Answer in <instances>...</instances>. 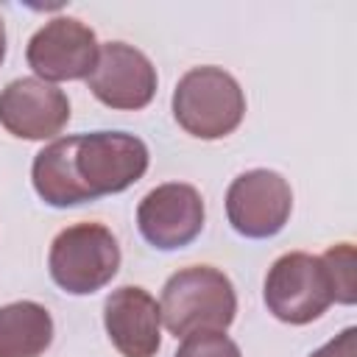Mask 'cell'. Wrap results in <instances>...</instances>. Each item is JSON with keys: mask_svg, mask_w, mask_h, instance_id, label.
<instances>
[{"mask_svg": "<svg viewBox=\"0 0 357 357\" xmlns=\"http://www.w3.org/2000/svg\"><path fill=\"white\" fill-rule=\"evenodd\" d=\"M98 50V39L89 25L75 17H53L28 39L25 59L39 81L56 84L89 78Z\"/></svg>", "mask_w": 357, "mask_h": 357, "instance_id": "cell-7", "label": "cell"}, {"mask_svg": "<svg viewBox=\"0 0 357 357\" xmlns=\"http://www.w3.org/2000/svg\"><path fill=\"white\" fill-rule=\"evenodd\" d=\"M293 209V190L276 170L240 173L226 190V218L240 237L268 240L279 234Z\"/></svg>", "mask_w": 357, "mask_h": 357, "instance_id": "cell-6", "label": "cell"}, {"mask_svg": "<svg viewBox=\"0 0 357 357\" xmlns=\"http://www.w3.org/2000/svg\"><path fill=\"white\" fill-rule=\"evenodd\" d=\"M53 343V318L36 301L0 307V357H42Z\"/></svg>", "mask_w": 357, "mask_h": 357, "instance_id": "cell-12", "label": "cell"}, {"mask_svg": "<svg viewBox=\"0 0 357 357\" xmlns=\"http://www.w3.org/2000/svg\"><path fill=\"white\" fill-rule=\"evenodd\" d=\"M243 114L245 95L223 67H192L173 89V117L190 137L223 139L243 123Z\"/></svg>", "mask_w": 357, "mask_h": 357, "instance_id": "cell-3", "label": "cell"}, {"mask_svg": "<svg viewBox=\"0 0 357 357\" xmlns=\"http://www.w3.org/2000/svg\"><path fill=\"white\" fill-rule=\"evenodd\" d=\"M103 326L123 357H153L162 346V312L156 298L134 284H123L103 301Z\"/></svg>", "mask_w": 357, "mask_h": 357, "instance_id": "cell-11", "label": "cell"}, {"mask_svg": "<svg viewBox=\"0 0 357 357\" xmlns=\"http://www.w3.org/2000/svg\"><path fill=\"white\" fill-rule=\"evenodd\" d=\"M3 59H6V25L0 20V64H3Z\"/></svg>", "mask_w": 357, "mask_h": 357, "instance_id": "cell-16", "label": "cell"}, {"mask_svg": "<svg viewBox=\"0 0 357 357\" xmlns=\"http://www.w3.org/2000/svg\"><path fill=\"white\" fill-rule=\"evenodd\" d=\"M120 268V245L103 223H73L61 229L47 254L50 279L70 296H92Z\"/></svg>", "mask_w": 357, "mask_h": 357, "instance_id": "cell-4", "label": "cell"}, {"mask_svg": "<svg viewBox=\"0 0 357 357\" xmlns=\"http://www.w3.org/2000/svg\"><path fill=\"white\" fill-rule=\"evenodd\" d=\"M162 324L173 337L195 332H226L237 312L231 279L212 265H190L176 271L159 301Z\"/></svg>", "mask_w": 357, "mask_h": 357, "instance_id": "cell-2", "label": "cell"}, {"mask_svg": "<svg viewBox=\"0 0 357 357\" xmlns=\"http://www.w3.org/2000/svg\"><path fill=\"white\" fill-rule=\"evenodd\" d=\"M173 357H243L240 346L223 332H195L187 335Z\"/></svg>", "mask_w": 357, "mask_h": 357, "instance_id": "cell-14", "label": "cell"}, {"mask_svg": "<svg viewBox=\"0 0 357 357\" xmlns=\"http://www.w3.org/2000/svg\"><path fill=\"white\" fill-rule=\"evenodd\" d=\"M86 84L103 106L137 112L145 109L156 95V67L142 50L126 42H106L98 50V61Z\"/></svg>", "mask_w": 357, "mask_h": 357, "instance_id": "cell-9", "label": "cell"}, {"mask_svg": "<svg viewBox=\"0 0 357 357\" xmlns=\"http://www.w3.org/2000/svg\"><path fill=\"white\" fill-rule=\"evenodd\" d=\"M148 145L126 131L73 134L33 156L31 181L47 206H78L137 184L148 170Z\"/></svg>", "mask_w": 357, "mask_h": 357, "instance_id": "cell-1", "label": "cell"}, {"mask_svg": "<svg viewBox=\"0 0 357 357\" xmlns=\"http://www.w3.org/2000/svg\"><path fill=\"white\" fill-rule=\"evenodd\" d=\"M268 312L290 326H304L321 318L335 304V284L321 257L307 251L282 254L265 276Z\"/></svg>", "mask_w": 357, "mask_h": 357, "instance_id": "cell-5", "label": "cell"}, {"mask_svg": "<svg viewBox=\"0 0 357 357\" xmlns=\"http://www.w3.org/2000/svg\"><path fill=\"white\" fill-rule=\"evenodd\" d=\"M70 120L67 95L39 78H17L0 89V126L20 139H50Z\"/></svg>", "mask_w": 357, "mask_h": 357, "instance_id": "cell-10", "label": "cell"}, {"mask_svg": "<svg viewBox=\"0 0 357 357\" xmlns=\"http://www.w3.org/2000/svg\"><path fill=\"white\" fill-rule=\"evenodd\" d=\"M204 198L192 184L167 181L153 187L137 206V226L145 243L159 251L190 245L204 229Z\"/></svg>", "mask_w": 357, "mask_h": 357, "instance_id": "cell-8", "label": "cell"}, {"mask_svg": "<svg viewBox=\"0 0 357 357\" xmlns=\"http://www.w3.org/2000/svg\"><path fill=\"white\" fill-rule=\"evenodd\" d=\"M321 259L329 268L332 284H335V304H354L357 298V279H354V245L351 243H337L329 245Z\"/></svg>", "mask_w": 357, "mask_h": 357, "instance_id": "cell-13", "label": "cell"}, {"mask_svg": "<svg viewBox=\"0 0 357 357\" xmlns=\"http://www.w3.org/2000/svg\"><path fill=\"white\" fill-rule=\"evenodd\" d=\"M310 357H357V329L346 326L340 335H335L329 343L315 349Z\"/></svg>", "mask_w": 357, "mask_h": 357, "instance_id": "cell-15", "label": "cell"}]
</instances>
